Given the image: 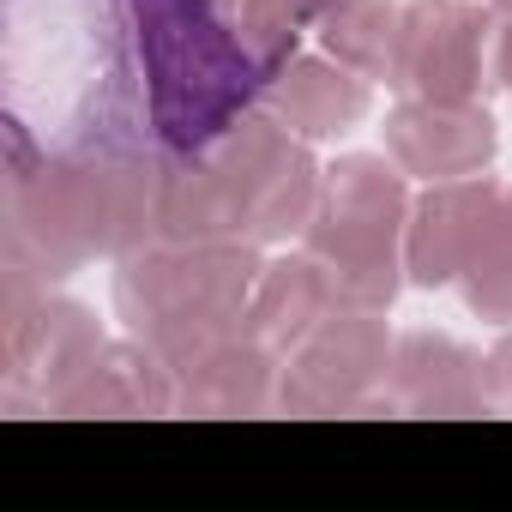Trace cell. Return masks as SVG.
I'll use <instances>...</instances> for the list:
<instances>
[{"instance_id":"cell-19","label":"cell","mask_w":512,"mask_h":512,"mask_svg":"<svg viewBox=\"0 0 512 512\" xmlns=\"http://www.w3.org/2000/svg\"><path fill=\"white\" fill-rule=\"evenodd\" d=\"M320 13H326V0H235V31L272 79L284 61H296V43L308 25H320Z\"/></svg>"},{"instance_id":"cell-21","label":"cell","mask_w":512,"mask_h":512,"mask_svg":"<svg viewBox=\"0 0 512 512\" xmlns=\"http://www.w3.org/2000/svg\"><path fill=\"white\" fill-rule=\"evenodd\" d=\"M494 85L512 91V19L500 25V43H494Z\"/></svg>"},{"instance_id":"cell-12","label":"cell","mask_w":512,"mask_h":512,"mask_svg":"<svg viewBox=\"0 0 512 512\" xmlns=\"http://www.w3.org/2000/svg\"><path fill=\"white\" fill-rule=\"evenodd\" d=\"M386 410H398V416H482L488 410L482 356L464 350L458 338H440V332L398 338L392 374H386Z\"/></svg>"},{"instance_id":"cell-6","label":"cell","mask_w":512,"mask_h":512,"mask_svg":"<svg viewBox=\"0 0 512 512\" xmlns=\"http://www.w3.org/2000/svg\"><path fill=\"white\" fill-rule=\"evenodd\" d=\"M392 332L380 308L338 302L284 362L278 374V410L284 416H362L386 410V374H392Z\"/></svg>"},{"instance_id":"cell-15","label":"cell","mask_w":512,"mask_h":512,"mask_svg":"<svg viewBox=\"0 0 512 512\" xmlns=\"http://www.w3.org/2000/svg\"><path fill=\"white\" fill-rule=\"evenodd\" d=\"M157 235L163 241H247L235 193L205 151H169L157 163Z\"/></svg>"},{"instance_id":"cell-16","label":"cell","mask_w":512,"mask_h":512,"mask_svg":"<svg viewBox=\"0 0 512 512\" xmlns=\"http://www.w3.org/2000/svg\"><path fill=\"white\" fill-rule=\"evenodd\" d=\"M332 308H338V284L302 247V253H290V260L260 266V284H253V302H247V326L260 332L272 350H296Z\"/></svg>"},{"instance_id":"cell-9","label":"cell","mask_w":512,"mask_h":512,"mask_svg":"<svg viewBox=\"0 0 512 512\" xmlns=\"http://www.w3.org/2000/svg\"><path fill=\"white\" fill-rule=\"evenodd\" d=\"M494 115L482 103H428V97H404L386 115V157L404 175L422 181H458V175H482L494 163Z\"/></svg>"},{"instance_id":"cell-10","label":"cell","mask_w":512,"mask_h":512,"mask_svg":"<svg viewBox=\"0 0 512 512\" xmlns=\"http://www.w3.org/2000/svg\"><path fill=\"white\" fill-rule=\"evenodd\" d=\"M278 356L253 326L205 344L175 368V410L181 416H266L278 410Z\"/></svg>"},{"instance_id":"cell-1","label":"cell","mask_w":512,"mask_h":512,"mask_svg":"<svg viewBox=\"0 0 512 512\" xmlns=\"http://www.w3.org/2000/svg\"><path fill=\"white\" fill-rule=\"evenodd\" d=\"M157 235V169L133 151H73L7 175V302L85 260H127Z\"/></svg>"},{"instance_id":"cell-4","label":"cell","mask_w":512,"mask_h":512,"mask_svg":"<svg viewBox=\"0 0 512 512\" xmlns=\"http://www.w3.org/2000/svg\"><path fill=\"white\" fill-rule=\"evenodd\" d=\"M410 181L386 157H338L320 175L314 217L302 223V247L338 284L350 308H392L404 284V229H410Z\"/></svg>"},{"instance_id":"cell-13","label":"cell","mask_w":512,"mask_h":512,"mask_svg":"<svg viewBox=\"0 0 512 512\" xmlns=\"http://www.w3.org/2000/svg\"><path fill=\"white\" fill-rule=\"evenodd\" d=\"M55 416H169L175 410V368L127 338V344H109L49 398Z\"/></svg>"},{"instance_id":"cell-8","label":"cell","mask_w":512,"mask_h":512,"mask_svg":"<svg viewBox=\"0 0 512 512\" xmlns=\"http://www.w3.org/2000/svg\"><path fill=\"white\" fill-rule=\"evenodd\" d=\"M103 350V326L91 320V308L31 290L7 302V398L19 404L25 392H37L43 404Z\"/></svg>"},{"instance_id":"cell-14","label":"cell","mask_w":512,"mask_h":512,"mask_svg":"<svg viewBox=\"0 0 512 512\" xmlns=\"http://www.w3.org/2000/svg\"><path fill=\"white\" fill-rule=\"evenodd\" d=\"M266 109L290 127V133H302V139H338V133H350L362 115H368V79L356 73V67H344V61H320V55H296V61H284L272 79H266Z\"/></svg>"},{"instance_id":"cell-20","label":"cell","mask_w":512,"mask_h":512,"mask_svg":"<svg viewBox=\"0 0 512 512\" xmlns=\"http://www.w3.org/2000/svg\"><path fill=\"white\" fill-rule=\"evenodd\" d=\"M482 386H488V410L512 416V332L482 356Z\"/></svg>"},{"instance_id":"cell-22","label":"cell","mask_w":512,"mask_h":512,"mask_svg":"<svg viewBox=\"0 0 512 512\" xmlns=\"http://www.w3.org/2000/svg\"><path fill=\"white\" fill-rule=\"evenodd\" d=\"M488 7H494V13H506V19H512V0H488Z\"/></svg>"},{"instance_id":"cell-2","label":"cell","mask_w":512,"mask_h":512,"mask_svg":"<svg viewBox=\"0 0 512 512\" xmlns=\"http://www.w3.org/2000/svg\"><path fill=\"white\" fill-rule=\"evenodd\" d=\"M151 127L169 151H205L235 115L253 109L266 91V67L247 55L235 19H217V0H127Z\"/></svg>"},{"instance_id":"cell-3","label":"cell","mask_w":512,"mask_h":512,"mask_svg":"<svg viewBox=\"0 0 512 512\" xmlns=\"http://www.w3.org/2000/svg\"><path fill=\"white\" fill-rule=\"evenodd\" d=\"M260 284V241H163L151 235L115 272V314L127 338L151 344L169 368L247 326Z\"/></svg>"},{"instance_id":"cell-11","label":"cell","mask_w":512,"mask_h":512,"mask_svg":"<svg viewBox=\"0 0 512 512\" xmlns=\"http://www.w3.org/2000/svg\"><path fill=\"white\" fill-rule=\"evenodd\" d=\"M494 193H500V181H488V175L428 181V193L410 205V229H404V278L410 284H422V290L458 284Z\"/></svg>"},{"instance_id":"cell-5","label":"cell","mask_w":512,"mask_h":512,"mask_svg":"<svg viewBox=\"0 0 512 512\" xmlns=\"http://www.w3.org/2000/svg\"><path fill=\"white\" fill-rule=\"evenodd\" d=\"M205 157L223 169L247 241H284V235H296L314 217L326 169L314 163V151L302 145V133H290L272 109L235 115L205 145Z\"/></svg>"},{"instance_id":"cell-18","label":"cell","mask_w":512,"mask_h":512,"mask_svg":"<svg viewBox=\"0 0 512 512\" xmlns=\"http://www.w3.org/2000/svg\"><path fill=\"white\" fill-rule=\"evenodd\" d=\"M458 290L470 302L476 320H494V326H512V187L494 193L482 229H476V247L458 272Z\"/></svg>"},{"instance_id":"cell-17","label":"cell","mask_w":512,"mask_h":512,"mask_svg":"<svg viewBox=\"0 0 512 512\" xmlns=\"http://www.w3.org/2000/svg\"><path fill=\"white\" fill-rule=\"evenodd\" d=\"M398 19H404V7H392V0H326L320 43L332 61L356 67L362 79H392Z\"/></svg>"},{"instance_id":"cell-7","label":"cell","mask_w":512,"mask_h":512,"mask_svg":"<svg viewBox=\"0 0 512 512\" xmlns=\"http://www.w3.org/2000/svg\"><path fill=\"white\" fill-rule=\"evenodd\" d=\"M482 7L470 0H410L398 19L392 91L428 103H476L482 91Z\"/></svg>"}]
</instances>
